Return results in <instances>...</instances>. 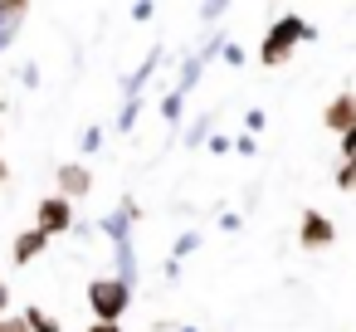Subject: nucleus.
<instances>
[{"label": "nucleus", "mask_w": 356, "mask_h": 332, "mask_svg": "<svg viewBox=\"0 0 356 332\" xmlns=\"http://www.w3.org/2000/svg\"><path fill=\"white\" fill-rule=\"evenodd\" d=\"M264 122H268V118H264V108H249V113H244V127H249V137H254V132H264Z\"/></svg>", "instance_id": "obj_23"}, {"label": "nucleus", "mask_w": 356, "mask_h": 332, "mask_svg": "<svg viewBox=\"0 0 356 332\" xmlns=\"http://www.w3.org/2000/svg\"><path fill=\"white\" fill-rule=\"evenodd\" d=\"M137 220H142V205H137L132 196H122L118 210H108V215L98 220V230H103L113 244H122V239H132V225H137Z\"/></svg>", "instance_id": "obj_5"}, {"label": "nucleus", "mask_w": 356, "mask_h": 332, "mask_svg": "<svg viewBox=\"0 0 356 332\" xmlns=\"http://www.w3.org/2000/svg\"><path fill=\"white\" fill-rule=\"evenodd\" d=\"M54 196H64L69 205L83 200V196H93V171H88L83 161H64V166L54 171Z\"/></svg>", "instance_id": "obj_4"}, {"label": "nucleus", "mask_w": 356, "mask_h": 332, "mask_svg": "<svg viewBox=\"0 0 356 332\" xmlns=\"http://www.w3.org/2000/svg\"><path fill=\"white\" fill-rule=\"evenodd\" d=\"M132 20H137V25H147V20H156V6H132Z\"/></svg>", "instance_id": "obj_27"}, {"label": "nucleus", "mask_w": 356, "mask_h": 332, "mask_svg": "<svg viewBox=\"0 0 356 332\" xmlns=\"http://www.w3.org/2000/svg\"><path fill=\"white\" fill-rule=\"evenodd\" d=\"M44 249H49V239H44L40 230H20V235L10 239V259H15V264H35Z\"/></svg>", "instance_id": "obj_9"}, {"label": "nucleus", "mask_w": 356, "mask_h": 332, "mask_svg": "<svg viewBox=\"0 0 356 332\" xmlns=\"http://www.w3.org/2000/svg\"><path fill=\"white\" fill-rule=\"evenodd\" d=\"M220 230H225V235H234V230H239V215H234V210H225V215H220Z\"/></svg>", "instance_id": "obj_29"}, {"label": "nucleus", "mask_w": 356, "mask_h": 332, "mask_svg": "<svg viewBox=\"0 0 356 332\" xmlns=\"http://www.w3.org/2000/svg\"><path fill=\"white\" fill-rule=\"evenodd\" d=\"M0 137H6V127H0Z\"/></svg>", "instance_id": "obj_35"}, {"label": "nucleus", "mask_w": 356, "mask_h": 332, "mask_svg": "<svg viewBox=\"0 0 356 332\" xmlns=\"http://www.w3.org/2000/svg\"><path fill=\"white\" fill-rule=\"evenodd\" d=\"M181 274H186V269H181L176 259H166V283H181Z\"/></svg>", "instance_id": "obj_30"}, {"label": "nucleus", "mask_w": 356, "mask_h": 332, "mask_svg": "<svg viewBox=\"0 0 356 332\" xmlns=\"http://www.w3.org/2000/svg\"><path fill=\"white\" fill-rule=\"evenodd\" d=\"M20 317H25V332H64V327H59V317H54V313H44V308H35V303H30Z\"/></svg>", "instance_id": "obj_13"}, {"label": "nucleus", "mask_w": 356, "mask_h": 332, "mask_svg": "<svg viewBox=\"0 0 356 332\" xmlns=\"http://www.w3.org/2000/svg\"><path fill=\"white\" fill-rule=\"evenodd\" d=\"M229 147H234V152H244V157H254V152H259V142H254V137H249V132H244V137H239V142H229Z\"/></svg>", "instance_id": "obj_28"}, {"label": "nucleus", "mask_w": 356, "mask_h": 332, "mask_svg": "<svg viewBox=\"0 0 356 332\" xmlns=\"http://www.w3.org/2000/svg\"><path fill=\"white\" fill-rule=\"evenodd\" d=\"M322 122H327V132H337V137H346V132L356 127V93H337V98L327 103V113H322Z\"/></svg>", "instance_id": "obj_7"}, {"label": "nucleus", "mask_w": 356, "mask_h": 332, "mask_svg": "<svg viewBox=\"0 0 356 332\" xmlns=\"http://www.w3.org/2000/svg\"><path fill=\"white\" fill-rule=\"evenodd\" d=\"M171 332H200V327H171Z\"/></svg>", "instance_id": "obj_34"}, {"label": "nucleus", "mask_w": 356, "mask_h": 332, "mask_svg": "<svg viewBox=\"0 0 356 332\" xmlns=\"http://www.w3.org/2000/svg\"><path fill=\"white\" fill-rule=\"evenodd\" d=\"M205 142H210V157H225V152H229V137H225V132H210Z\"/></svg>", "instance_id": "obj_25"}, {"label": "nucleus", "mask_w": 356, "mask_h": 332, "mask_svg": "<svg viewBox=\"0 0 356 332\" xmlns=\"http://www.w3.org/2000/svg\"><path fill=\"white\" fill-rule=\"evenodd\" d=\"M20 88H40V64H20Z\"/></svg>", "instance_id": "obj_22"}, {"label": "nucleus", "mask_w": 356, "mask_h": 332, "mask_svg": "<svg viewBox=\"0 0 356 332\" xmlns=\"http://www.w3.org/2000/svg\"><path fill=\"white\" fill-rule=\"evenodd\" d=\"M307 40H317V30H312L302 15H278V20L268 25L264 45H259V59H264L268 69H283V64L293 59V49L307 45Z\"/></svg>", "instance_id": "obj_1"}, {"label": "nucleus", "mask_w": 356, "mask_h": 332, "mask_svg": "<svg viewBox=\"0 0 356 332\" xmlns=\"http://www.w3.org/2000/svg\"><path fill=\"white\" fill-rule=\"evenodd\" d=\"M88 332H122V322H93Z\"/></svg>", "instance_id": "obj_32"}, {"label": "nucleus", "mask_w": 356, "mask_h": 332, "mask_svg": "<svg viewBox=\"0 0 356 332\" xmlns=\"http://www.w3.org/2000/svg\"><path fill=\"white\" fill-rule=\"evenodd\" d=\"M25 15H30V6L25 0H0V40H15L20 35V25H25Z\"/></svg>", "instance_id": "obj_10"}, {"label": "nucleus", "mask_w": 356, "mask_h": 332, "mask_svg": "<svg viewBox=\"0 0 356 332\" xmlns=\"http://www.w3.org/2000/svg\"><path fill=\"white\" fill-rule=\"evenodd\" d=\"M161 59H166V49L156 45V49H152V54H147V59L137 64V74H127V79H122V93H127V98H142V88H147V84L156 79V69H161Z\"/></svg>", "instance_id": "obj_8"}, {"label": "nucleus", "mask_w": 356, "mask_h": 332, "mask_svg": "<svg viewBox=\"0 0 356 332\" xmlns=\"http://www.w3.org/2000/svg\"><path fill=\"white\" fill-rule=\"evenodd\" d=\"M161 118H166V127H176V122L186 118V98H181V93H166V98H161Z\"/></svg>", "instance_id": "obj_17"}, {"label": "nucleus", "mask_w": 356, "mask_h": 332, "mask_svg": "<svg viewBox=\"0 0 356 332\" xmlns=\"http://www.w3.org/2000/svg\"><path fill=\"white\" fill-rule=\"evenodd\" d=\"M113 259H118V274L113 278H122L127 288H137V249H132V239L113 244Z\"/></svg>", "instance_id": "obj_12"}, {"label": "nucleus", "mask_w": 356, "mask_h": 332, "mask_svg": "<svg viewBox=\"0 0 356 332\" xmlns=\"http://www.w3.org/2000/svg\"><path fill=\"white\" fill-rule=\"evenodd\" d=\"M137 118H142V98H127V103H122V113H118V132H132V127H137Z\"/></svg>", "instance_id": "obj_18"}, {"label": "nucleus", "mask_w": 356, "mask_h": 332, "mask_svg": "<svg viewBox=\"0 0 356 332\" xmlns=\"http://www.w3.org/2000/svg\"><path fill=\"white\" fill-rule=\"evenodd\" d=\"M200 239H205L200 230H181V235H176V244H171V259H176V264H181V259H191V254L200 249Z\"/></svg>", "instance_id": "obj_15"}, {"label": "nucleus", "mask_w": 356, "mask_h": 332, "mask_svg": "<svg viewBox=\"0 0 356 332\" xmlns=\"http://www.w3.org/2000/svg\"><path fill=\"white\" fill-rule=\"evenodd\" d=\"M200 74H205V64H200L195 54H186V59H181V69H176V84H171V93H181V98H191V88L200 84Z\"/></svg>", "instance_id": "obj_11"}, {"label": "nucleus", "mask_w": 356, "mask_h": 332, "mask_svg": "<svg viewBox=\"0 0 356 332\" xmlns=\"http://www.w3.org/2000/svg\"><path fill=\"white\" fill-rule=\"evenodd\" d=\"M88 308H93V322H122V313L132 308V288L113 274H98L88 278Z\"/></svg>", "instance_id": "obj_2"}, {"label": "nucleus", "mask_w": 356, "mask_h": 332, "mask_svg": "<svg viewBox=\"0 0 356 332\" xmlns=\"http://www.w3.org/2000/svg\"><path fill=\"white\" fill-rule=\"evenodd\" d=\"M225 10H229V6H220V0H210V6H195V20H200V25H210V30H215V25H220V20H225Z\"/></svg>", "instance_id": "obj_19"}, {"label": "nucleus", "mask_w": 356, "mask_h": 332, "mask_svg": "<svg viewBox=\"0 0 356 332\" xmlns=\"http://www.w3.org/2000/svg\"><path fill=\"white\" fill-rule=\"evenodd\" d=\"M341 157H356V127H351V132L341 137Z\"/></svg>", "instance_id": "obj_31"}, {"label": "nucleus", "mask_w": 356, "mask_h": 332, "mask_svg": "<svg viewBox=\"0 0 356 332\" xmlns=\"http://www.w3.org/2000/svg\"><path fill=\"white\" fill-rule=\"evenodd\" d=\"M220 59H225L229 69H239V64H244V49H239V45H225V54H220Z\"/></svg>", "instance_id": "obj_26"}, {"label": "nucleus", "mask_w": 356, "mask_h": 332, "mask_svg": "<svg viewBox=\"0 0 356 332\" xmlns=\"http://www.w3.org/2000/svg\"><path fill=\"white\" fill-rule=\"evenodd\" d=\"M337 191H356V157H346L337 166Z\"/></svg>", "instance_id": "obj_21"}, {"label": "nucleus", "mask_w": 356, "mask_h": 332, "mask_svg": "<svg viewBox=\"0 0 356 332\" xmlns=\"http://www.w3.org/2000/svg\"><path fill=\"white\" fill-rule=\"evenodd\" d=\"M0 332H25V317L20 313H0Z\"/></svg>", "instance_id": "obj_24"}, {"label": "nucleus", "mask_w": 356, "mask_h": 332, "mask_svg": "<svg viewBox=\"0 0 356 332\" xmlns=\"http://www.w3.org/2000/svg\"><path fill=\"white\" fill-rule=\"evenodd\" d=\"M10 181V166H6V157H0V186H6Z\"/></svg>", "instance_id": "obj_33"}, {"label": "nucleus", "mask_w": 356, "mask_h": 332, "mask_svg": "<svg viewBox=\"0 0 356 332\" xmlns=\"http://www.w3.org/2000/svg\"><path fill=\"white\" fill-rule=\"evenodd\" d=\"M74 205L64 200V196H44L40 205H35V230L44 235V239H54V235H74Z\"/></svg>", "instance_id": "obj_3"}, {"label": "nucleus", "mask_w": 356, "mask_h": 332, "mask_svg": "<svg viewBox=\"0 0 356 332\" xmlns=\"http://www.w3.org/2000/svg\"><path fill=\"white\" fill-rule=\"evenodd\" d=\"M210 132H215V113L205 108V113L186 127V147H191V152H195V147H205V137H210Z\"/></svg>", "instance_id": "obj_14"}, {"label": "nucleus", "mask_w": 356, "mask_h": 332, "mask_svg": "<svg viewBox=\"0 0 356 332\" xmlns=\"http://www.w3.org/2000/svg\"><path fill=\"white\" fill-rule=\"evenodd\" d=\"M225 45H229V40H225L220 30H210V40H205V45L195 49V59H200V64H215V59L225 54Z\"/></svg>", "instance_id": "obj_16"}, {"label": "nucleus", "mask_w": 356, "mask_h": 332, "mask_svg": "<svg viewBox=\"0 0 356 332\" xmlns=\"http://www.w3.org/2000/svg\"><path fill=\"white\" fill-rule=\"evenodd\" d=\"M337 239V225L322 215V210H302V230H298V244L302 249H327Z\"/></svg>", "instance_id": "obj_6"}, {"label": "nucleus", "mask_w": 356, "mask_h": 332, "mask_svg": "<svg viewBox=\"0 0 356 332\" xmlns=\"http://www.w3.org/2000/svg\"><path fill=\"white\" fill-rule=\"evenodd\" d=\"M79 152H83V157L103 152V127H98V122H93V127H83V137H79Z\"/></svg>", "instance_id": "obj_20"}]
</instances>
